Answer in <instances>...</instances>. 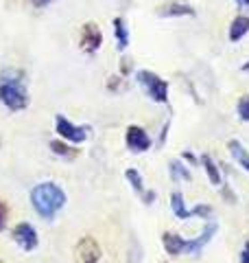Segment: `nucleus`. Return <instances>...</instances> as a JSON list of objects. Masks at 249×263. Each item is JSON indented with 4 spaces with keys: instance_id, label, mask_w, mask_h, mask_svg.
I'll use <instances>...</instances> for the list:
<instances>
[{
    "instance_id": "f257e3e1",
    "label": "nucleus",
    "mask_w": 249,
    "mask_h": 263,
    "mask_svg": "<svg viewBox=\"0 0 249 263\" xmlns=\"http://www.w3.org/2000/svg\"><path fill=\"white\" fill-rule=\"evenodd\" d=\"M0 103L9 112H22L29 108V79L18 66H5L0 70Z\"/></svg>"
},
{
    "instance_id": "f03ea898",
    "label": "nucleus",
    "mask_w": 249,
    "mask_h": 263,
    "mask_svg": "<svg viewBox=\"0 0 249 263\" xmlns=\"http://www.w3.org/2000/svg\"><path fill=\"white\" fill-rule=\"evenodd\" d=\"M31 204L42 219L53 221L66 206V191L55 182H39L31 191Z\"/></svg>"
},
{
    "instance_id": "7ed1b4c3",
    "label": "nucleus",
    "mask_w": 249,
    "mask_h": 263,
    "mask_svg": "<svg viewBox=\"0 0 249 263\" xmlns=\"http://www.w3.org/2000/svg\"><path fill=\"white\" fill-rule=\"evenodd\" d=\"M136 81L153 103H169V81L162 79L157 72L142 68L136 72Z\"/></svg>"
},
{
    "instance_id": "20e7f679",
    "label": "nucleus",
    "mask_w": 249,
    "mask_h": 263,
    "mask_svg": "<svg viewBox=\"0 0 249 263\" xmlns=\"http://www.w3.org/2000/svg\"><path fill=\"white\" fill-rule=\"evenodd\" d=\"M55 132L59 134L61 141L72 143V145H81L88 141L90 136V125H74L72 121H68L61 114L55 117Z\"/></svg>"
},
{
    "instance_id": "39448f33",
    "label": "nucleus",
    "mask_w": 249,
    "mask_h": 263,
    "mask_svg": "<svg viewBox=\"0 0 249 263\" xmlns=\"http://www.w3.org/2000/svg\"><path fill=\"white\" fill-rule=\"evenodd\" d=\"M103 46V31L96 22H86L81 27V35H79V48L86 55H96L98 48Z\"/></svg>"
},
{
    "instance_id": "423d86ee",
    "label": "nucleus",
    "mask_w": 249,
    "mask_h": 263,
    "mask_svg": "<svg viewBox=\"0 0 249 263\" xmlns=\"http://www.w3.org/2000/svg\"><path fill=\"white\" fill-rule=\"evenodd\" d=\"M11 239L18 243V248L24 252H33L39 246V235L29 221H20L18 226L11 230Z\"/></svg>"
},
{
    "instance_id": "0eeeda50",
    "label": "nucleus",
    "mask_w": 249,
    "mask_h": 263,
    "mask_svg": "<svg viewBox=\"0 0 249 263\" xmlns=\"http://www.w3.org/2000/svg\"><path fill=\"white\" fill-rule=\"evenodd\" d=\"M125 143H127L129 152L134 154H142L151 149V136L147 134L144 127L140 125H129L127 132H125Z\"/></svg>"
},
{
    "instance_id": "6e6552de",
    "label": "nucleus",
    "mask_w": 249,
    "mask_h": 263,
    "mask_svg": "<svg viewBox=\"0 0 249 263\" xmlns=\"http://www.w3.org/2000/svg\"><path fill=\"white\" fill-rule=\"evenodd\" d=\"M157 15L160 18H195L197 9L188 3H181V0H169L157 7Z\"/></svg>"
},
{
    "instance_id": "1a4fd4ad",
    "label": "nucleus",
    "mask_w": 249,
    "mask_h": 263,
    "mask_svg": "<svg viewBox=\"0 0 249 263\" xmlns=\"http://www.w3.org/2000/svg\"><path fill=\"white\" fill-rule=\"evenodd\" d=\"M214 235H217V224L208 219V226L203 228V233H201V235H197L195 239H186L184 254H190V257H199V254H201V250L212 241V237H214Z\"/></svg>"
},
{
    "instance_id": "9d476101",
    "label": "nucleus",
    "mask_w": 249,
    "mask_h": 263,
    "mask_svg": "<svg viewBox=\"0 0 249 263\" xmlns=\"http://www.w3.org/2000/svg\"><path fill=\"white\" fill-rule=\"evenodd\" d=\"M77 261L79 263H98L101 261V246L96 243L94 237H83V239L77 243Z\"/></svg>"
},
{
    "instance_id": "9b49d317",
    "label": "nucleus",
    "mask_w": 249,
    "mask_h": 263,
    "mask_svg": "<svg viewBox=\"0 0 249 263\" xmlns=\"http://www.w3.org/2000/svg\"><path fill=\"white\" fill-rule=\"evenodd\" d=\"M125 178H127V182L136 191V195L142 197L144 204H153L155 202V191H147V189H144V180H142V176H140L138 169H134V167L127 169V171H125Z\"/></svg>"
},
{
    "instance_id": "f8f14e48",
    "label": "nucleus",
    "mask_w": 249,
    "mask_h": 263,
    "mask_svg": "<svg viewBox=\"0 0 249 263\" xmlns=\"http://www.w3.org/2000/svg\"><path fill=\"white\" fill-rule=\"evenodd\" d=\"M112 29H114V40H116V48L122 53L127 51L129 46V29H127V22H125L122 15H116L112 20Z\"/></svg>"
},
{
    "instance_id": "ddd939ff",
    "label": "nucleus",
    "mask_w": 249,
    "mask_h": 263,
    "mask_svg": "<svg viewBox=\"0 0 249 263\" xmlns=\"http://www.w3.org/2000/svg\"><path fill=\"white\" fill-rule=\"evenodd\" d=\"M249 33V15L245 13H238L234 20L230 22V31H227V37H230V42H240L245 35Z\"/></svg>"
},
{
    "instance_id": "4468645a",
    "label": "nucleus",
    "mask_w": 249,
    "mask_h": 263,
    "mask_svg": "<svg viewBox=\"0 0 249 263\" xmlns=\"http://www.w3.org/2000/svg\"><path fill=\"white\" fill-rule=\"evenodd\" d=\"M199 162H201L203 171L208 174V180H210V184H214V186H221V184H223V174H221V167H219V164L212 160V156L203 154L201 158H199Z\"/></svg>"
},
{
    "instance_id": "2eb2a0df",
    "label": "nucleus",
    "mask_w": 249,
    "mask_h": 263,
    "mask_svg": "<svg viewBox=\"0 0 249 263\" xmlns=\"http://www.w3.org/2000/svg\"><path fill=\"white\" fill-rule=\"evenodd\" d=\"M162 246H164V250L169 254H173V257H179V254H184L186 239H184V237H179L177 233H164L162 235Z\"/></svg>"
},
{
    "instance_id": "dca6fc26",
    "label": "nucleus",
    "mask_w": 249,
    "mask_h": 263,
    "mask_svg": "<svg viewBox=\"0 0 249 263\" xmlns=\"http://www.w3.org/2000/svg\"><path fill=\"white\" fill-rule=\"evenodd\" d=\"M171 211H173V215H175L177 219H181V221H188L190 217H193V215H190L188 204L184 200V195H181L179 191L171 193Z\"/></svg>"
},
{
    "instance_id": "f3484780",
    "label": "nucleus",
    "mask_w": 249,
    "mask_h": 263,
    "mask_svg": "<svg viewBox=\"0 0 249 263\" xmlns=\"http://www.w3.org/2000/svg\"><path fill=\"white\" fill-rule=\"evenodd\" d=\"M227 149L232 154V158H234L238 162V167H243L247 174H249V152L245 149V145L236 141V138H232V141L227 143Z\"/></svg>"
},
{
    "instance_id": "a211bd4d",
    "label": "nucleus",
    "mask_w": 249,
    "mask_h": 263,
    "mask_svg": "<svg viewBox=\"0 0 249 263\" xmlns=\"http://www.w3.org/2000/svg\"><path fill=\"white\" fill-rule=\"evenodd\" d=\"M169 174H171V180L173 182H190L193 180V174H190V169L184 164V160H171L169 164Z\"/></svg>"
},
{
    "instance_id": "6ab92c4d",
    "label": "nucleus",
    "mask_w": 249,
    "mask_h": 263,
    "mask_svg": "<svg viewBox=\"0 0 249 263\" xmlns=\"http://www.w3.org/2000/svg\"><path fill=\"white\" fill-rule=\"evenodd\" d=\"M51 152L55 156H59V158H66V160H72V158H77L79 156V149H74L72 145H68L66 141H61V138H55V141H51Z\"/></svg>"
},
{
    "instance_id": "aec40b11",
    "label": "nucleus",
    "mask_w": 249,
    "mask_h": 263,
    "mask_svg": "<svg viewBox=\"0 0 249 263\" xmlns=\"http://www.w3.org/2000/svg\"><path fill=\"white\" fill-rule=\"evenodd\" d=\"M236 114L243 123H249V95H243L236 103Z\"/></svg>"
},
{
    "instance_id": "412c9836",
    "label": "nucleus",
    "mask_w": 249,
    "mask_h": 263,
    "mask_svg": "<svg viewBox=\"0 0 249 263\" xmlns=\"http://www.w3.org/2000/svg\"><path fill=\"white\" fill-rule=\"evenodd\" d=\"M7 217H9V206L5 200H0V233L7 228Z\"/></svg>"
},
{
    "instance_id": "4be33fe9",
    "label": "nucleus",
    "mask_w": 249,
    "mask_h": 263,
    "mask_svg": "<svg viewBox=\"0 0 249 263\" xmlns=\"http://www.w3.org/2000/svg\"><path fill=\"white\" fill-rule=\"evenodd\" d=\"M122 77L120 75H114V77H110V81H107V90H114V92H118V90L122 88Z\"/></svg>"
},
{
    "instance_id": "5701e85b",
    "label": "nucleus",
    "mask_w": 249,
    "mask_h": 263,
    "mask_svg": "<svg viewBox=\"0 0 249 263\" xmlns=\"http://www.w3.org/2000/svg\"><path fill=\"white\" fill-rule=\"evenodd\" d=\"M129 62H131V60H127V57H122V60H120V72H122V77H127L129 72H131V68H134V66H131Z\"/></svg>"
},
{
    "instance_id": "b1692460",
    "label": "nucleus",
    "mask_w": 249,
    "mask_h": 263,
    "mask_svg": "<svg viewBox=\"0 0 249 263\" xmlns=\"http://www.w3.org/2000/svg\"><path fill=\"white\" fill-rule=\"evenodd\" d=\"M240 263H249V239L243 246V252H240Z\"/></svg>"
},
{
    "instance_id": "393cba45",
    "label": "nucleus",
    "mask_w": 249,
    "mask_h": 263,
    "mask_svg": "<svg viewBox=\"0 0 249 263\" xmlns=\"http://www.w3.org/2000/svg\"><path fill=\"white\" fill-rule=\"evenodd\" d=\"M181 160H186V162H190V164H195V162H197V158H195V154H193V152H184V154H181Z\"/></svg>"
},
{
    "instance_id": "a878e982",
    "label": "nucleus",
    "mask_w": 249,
    "mask_h": 263,
    "mask_svg": "<svg viewBox=\"0 0 249 263\" xmlns=\"http://www.w3.org/2000/svg\"><path fill=\"white\" fill-rule=\"evenodd\" d=\"M169 136V123H166V125L162 127V134H160V143H157V147H162L164 145V138Z\"/></svg>"
},
{
    "instance_id": "bb28decb",
    "label": "nucleus",
    "mask_w": 249,
    "mask_h": 263,
    "mask_svg": "<svg viewBox=\"0 0 249 263\" xmlns=\"http://www.w3.org/2000/svg\"><path fill=\"white\" fill-rule=\"evenodd\" d=\"M234 3H236L238 9H247L249 11V0H234Z\"/></svg>"
},
{
    "instance_id": "cd10ccee",
    "label": "nucleus",
    "mask_w": 249,
    "mask_h": 263,
    "mask_svg": "<svg viewBox=\"0 0 249 263\" xmlns=\"http://www.w3.org/2000/svg\"><path fill=\"white\" fill-rule=\"evenodd\" d=\"M31 3L35 5V7H46L48 3H51V0H31Z\"/></svg>"
},
{
    "instance_id": "c85d7f7f",
    "label": "nucleus",
    "mask_w": 249,
    "mask_h": 263,
    "mask_svg": "<svg viewBox=\"0 0 249 263\" xmlns=\"http://www.w3.org/2000/svg\"><path fill=\"white\" fill-rule=\"evenodd\" d=\"M240 70H243V72H247V75H249V60H247L243 66H240Z\"/></svg>"
},
{
    "instance_id": "c756f323",
    "label": "nucleus",
    "mask_w": 249,
    "mask_h": 263,
    "mask_svg": "<svg viewBox=\"0 0 249 263\" xmlns=\"http://www.w3.org/2000/svg\"><path fill=\"white\" fill-rule=\"evenodd\" d=\"M0 263H5V261H0Z\"/></svg>"
}]
</instances>
